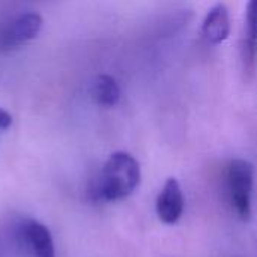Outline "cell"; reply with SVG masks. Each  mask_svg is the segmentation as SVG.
<instances>
[{"label": "cell", "instance_id": "cell-1", "mask_svg": "<svg viewBox=\"0 0 257 257\" xmlns=\"http://www.w3.org/2000/svg\"><path fill=\"white\" fill-rule=\"evenodd\" d=\"M139 184V161L131 154L119 151L108 157L90 187V193L98 202H117L131 196Z\"/></svg>", "mask_w": 257, "mask_h": 257}, {"label": "cell", "instance_id": "cell-2", "mask_svg": "<svg viewBox=\"0 0 257 257\" xmlns=\"http://www.w3.org/2000/svg\"><path fill=\"white\" fill-rule=\"evenodd\" d=\"M254 185V166L247 160H232L226 167V190L232 208L248 221L251 217V193Z\"/></svg>", "mask_w": 257, "mask_h": 257}, {"label": "cell", "instance_id": "cell-3", "mask_svg": "<svg viewBox=\"0 0 257 257\" xmlns=\"http://www.w3.org/2000/svg\"><path fill=\"white\" fill-rule=\"evenodd\" d=\"M42 29V17L36 12L21 14L0 26V53L15 50L35 39Z\"/></svg>", "mask_w": 257, "mask_h": 257}, {"label": "cell", "instance_id": "cell-4", "mask_svg": "<svg viewBox=\"0 0 257 257\" xmlns=\"http://www.w3.org/2000/svg\"><path fill=\"white\" fill-rule=\"evenodd\" d=\"M20 245L30 257H54V242L50 230L36 220H24L17 232Z\"/></svg>", "mask_w": 257, "mask_h": 257}, {"label": "cell", "instance_id": "cell-5", "mask_svg": "<svg viewBox=\"0 0 257 257\" xmlns=\"http://www.w3.org/2000/svg\"><path fill=\"white\" fill-rule=\"evenodd\" d=\"M157 215L164 224H175L184 212V193L176 178L166 179L155 203Z\"/></svg>", "mask_w": 257, "mask_h": 257}, {"label": "cell", "instance_id": "cell-6", "mask_svg": "<svg viewBox=\"0 0 257 257\" xmlns=\"http://www.w3.org/2000/svg\"><path fill=\"white\" fill-rule=\"evenodd\" d=\"M230 12L224 3L218 2L206 12L203 18L202 36L209 45H220L230 36Z\"/></svg>", "mask_w": 257, "mask_h": 257}, {"label": "cell", "instance_id": "cell-7", "mask_svg": "<svg viewBox=\"0 0 257 257\" xmlns=\"http://www.w3.org/2000/svg\"><path fill=\"white\" fill-rule=\"evenodd\" d=\"M241 57L244 71L251 74L257 63V0H248L247 3Z\"/></svg>", "mask_w": 257, "mask_h": 257}, {"label": "cell", "instance_id": "cell-8", "mask_svg": "<svg viewBox=\"0 0 257 257\" xmlns=\"http://www.w3.org/2000/svg\"><path fill=\"white\" fill-rule=\"evenodd\" d=\"M90 95L99 107L111 108L120 101V87L111 75L102 74L95 78Z\"/></svg>", "mask_w": 257, "mask_h": 257}, {"label": "cell", "instance_id": "cell-9", "mask_svg": "<svg viewBox=\"0 0 257 257\" xmlns=\"http://www.w3.org/2000/svg\"><path fill=\"white\" fill-rule=\"evenodd\" d=\"M11 125H12V116H11L6 110L0 108V130L5 131V130H8Z\"/></svg>", "mask_w": 257, "mask_h": 257}]
</instances>
